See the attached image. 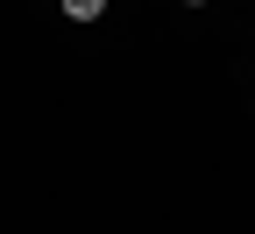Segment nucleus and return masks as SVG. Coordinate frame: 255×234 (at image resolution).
I'll return each mask as SVG.
<instances>
[{"label":"nucleus","mask_w":255,"mask_h":234,"mask_svg":"<svg viewBox=\"0 0 255 234\" xmlns=\"http://www.w3.org/2000/svg\"><path fill=\"white\" fill-rule=\"evenodd\" d=\"M64 14H71V21H100L107 7H100V0H64Z\"/></svg>","instance_id":"1"}]
</instances>
